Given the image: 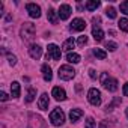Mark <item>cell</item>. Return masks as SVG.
Wrapping results in <instances>:
<instances>
[{
    "mask_svg": "<svg viewBox=\"0 0 128 128\" xmlns=\"http://www.w3.org/2000/svg\"><path fill=\"white\" fill-rule=\"evenodd\" d=\"M35 33H36V27L33 23H23L21 26V30H20V35H21V39L23 41H30L35 38Z\"/></svg>",
    "mask_w": 128,
    "mask_h": 128,
    "instance_id": "obj_1",
    "label": "cell"
},
{
    "mask_svg": "<svg viewBox=\"0 0 128 128\" xmlns=\"http://www.w3.org/2000/svg\"><path fill=\"white\" fill-rule=\"evenodd\" d=\"M101 84L104 86V89H107L108 92H116L118 90V80L110 77L107 72H104L101 76Z\"/></svg>",
    "mask_w": 128,
    "mask_h": 128,
    "instance_id": "obj_2",
    "label": "cell"
},
{
    "mask_svg": "<svg viewBox=\"0 0 128 128\" xmlns=\"http://www.w3.org/2000/svg\"><path fill=\"white\" fill-rule=\"evenodd\" d=\"M59 78L60 80H65V82H68V80H72L74 77H76V70L71 66V65H62L60 68H59Z\"/></svg>",
    "mask_w": 128,
    "mask_h": 128,
    "instance_id": "obj_3",
    "label": "cell"
},
{
    "mask_svg": "<svg viewBox=\"0 0 128 128\" xmlns=\"http://www.w3.org/2000/svg\"><path fill=\"white\" fill-rule=\"evenodd\" d=\"M50 122L56 126L63 125V122H65V113L62 112V108H54L50 113Z\"/></svg>",
    "mask_w": 128,
    "mask_h": 128,
    "instance_id": "obj_4",
    "label": "cell"
},
{
    "mask_svg": "<svg viewBox=\"0 0 128 128\" xmlns=\"http://www.w3.org/2000/svg\"><path fill=\"white\" fill-rule=\"evenodd\" d=\"M62 48H59L56 44H50L47 47V60L48 59H53V60H60V56H62Z\"/></svg>",
    "mask_w": 128,
    "mask_h": 128,
    "instance_id": "obj_5",
    "label": "cell"
},
{
    "mask_svg": "<svg viewBox=\"0 0 128 128\" xmlns=\"http://www.w3.org/2000/svg\"><path fill=\"white\" fill-rule=\"evenodd\" d=\"M88 100H89V102H90L92 106L98 107V106L101 104V92H100L96 88L89 89V92H88Z\"/></svg>",
    "mask_w": 128,
    "mask_h": 128,
    "instance_id": "obj_6",
    "label": "cell"
},
{
    "mask_svg": "<svg viewBox=\"0 0 128 128\" xmlns=\"http://www.w3.org/2000/svg\"><path fill=\"white\" fill-rule=\"evenodd\" d=\"M71 12H72L71 6L66 5V3H63V5H60V8H59V11H57V15H59L60 20H68V18L71 17Z\"/></svg>",
    "mask_w": 128,
    "mask_h": 128,
    "instance_id": "obj_7",
    "label": "cell"
},
{
    "mask_svg": "<svg viewBox=\"0 0 128 128\" xmlns=\"http://www.w3.org/2000/svg\"><path fill=\"white\" fill-rule=\"evenodd\" d=\"M70 29L72 32H82V30L86 29V21L83 18H74L72 23H71V26H70Z\"/></svg>",
    "mask_w": 128,
    "mask_h": 128,
    "instance_id": "obj_8",
    "label": "cell"
},
{
    "mask_svg": "<svg viewBox=\"0 0 128 128\" xmlns=\"http://www.w3.org/2000/svg\"><path fill=\"white\" fill-rule=\"evenodd\" d=\"M26 9L29 12V15L32 18H39L41 17V8L36 5V3H27L26 5Z\"/></svg>",
    "mask_w": 128,
    "mask_h": 128,
    "instance_id": "obj_9",
    "label": "cell"
},
{
    "mask_svg": "<svg viewBox=\"0 0 128 128\" xmlns=\"http://www.w3.org/2000/svg\"><path fill=\"white\" fill-rule=\"evenodd\" d=\"M51 95L54 96V100H56V101H65V100H66V92H65V89H62L60 86L53 88Z\"/></svg>",
    "mask_w": 128,
    "mask_h": 128,
    "instance_id": "obj_10",
    "label": "cell"
},
{
    "mask_svg": "<svg viewBox=\"0 0 128 128\" xmlns=\"http://www.w3.org/2000/svg\"><path fill=\"white\" fill-rule=\"evenodd\" d=\"M29 54H30L32 59H36V60H38V59L42 56V47L38 45V44L30 45V48H29Z\"/></svg>",
    "mask_w": 128,
    "mask_h": 128,
    "instance_id": "obj_11",
    "label": "cell"
},
{
    "mask_svg": "<svg viewBox=\"0 0 128 128\" xmlns=\"http://www.w3.org/2000/svg\"><path fill=\"white\" fill-rule=\"evenodd\" d=\"M92 36L95 38V41H102L104 39V32H102V29L100 27V24H94V27H92Z\"/></svg>",
    "mask_w": 128,
    "mask_h": 128,
    "instance_id": "obj_12",
    "label": "cell"
},
{
    "mask_svg": "<svg viewBox=\"0 0 128 128\" xmlns=\"http://www.w3.org/2000/svg\"><path fill=\"white\" fill-rule=\"evenodd\" d=\"M41 71H42V77L45 82H51L53 78V72H51V68L48 66V63H44V65L41 66Z\"/></svg>",
    "mask_w": 128,
    "mask_h": 128,
    "instance_id": "obj_13",
    "label": "cell"
},
{
    "mask_svg": "<svg viewBox=\"0 0 128 128\" xmlns=\"http://www.w3.org/2000/svg\"><path fill=\"white\" fill-rule=\"evenodd\" d=\"M48 102H50L48 94H42V95L39 96V100H38V107H39L41 110H47V108H48Z\"/></svg>",
    "mask_w": 128,
    "mask_h": 128,
    "instance_id": "obj_14",
    "label": "cell"
},
{
    "mask_svg": "<svg viewBox=\"0 0 128 128\" xmlns=\"http://www.w3.org/2000/svg\"><path fill=\"white\" fill-rule=\"evenodd\" d=\"M82 116H83V110H82V108H72V110L70 112V119H71L72 124H76Z\"/></svg>",
    "mask_w": 128,
    "mask_h": 128,
    "instance_id": "obj_15",
    "label": "cell"
},
{
    "mask_svg": "<svg viewBox=\"0 0 128 128\" xmlns=\"http://www.w3.org/2000/svg\"><path fill=\"white\" fill-rule=\"evenodd\" d=\"M20 94H21L20 83H18V82H12V84H11V96H12V98H18Z\"/></svg>",
    "mask_w": 128,
    "mask_h": 128,
    "instance_id": "obj_16",
    "label": "cell"
},
{
    "mask_svg": "<svg viewBox=\"0 0 128 128\" xmlns=\"http://www.w3.org/2000/svg\"><path fill=\"white\" fill-rule=\"evenodd\" d=\"M74 45H76V41H74L72 38H68L65 42L62 44V50H63V51H68V53H71V50L74 48Z\"/></svg>",
    "mask_w": 128,
    "mask_h": 128,
    "instance_id": "obj_17",
    "label": "cell"
},
{
    "mask_svg": "<svg viewBox=\"0 0 128 128\" xmlns=\"http://www.w3.org/2000/svg\"><path fill=\"white\" fill-rule=\"evenodd\" d=\"M47 18H48V21H50L51 24H56L57 20H59V15H57V12H56L54 9H48V12H47Z\"/></svg>",
    "mask_w": 128,
    "mask_h": 128,
    "instance_id": "obj_18",
    "label": "cell"
},
{
    "mask_svg": "<svg viewBox=\"0 0 128 128\" xmlns=\"http://www.w3.org/2000/svg\"><path fill=\"white\" fill-rule=\"evenodd\" d=\"M101 2H98V0H89V2L86 3V9L88 11H96L100 8Z\"/></svg>",
    "mask_w": 128,
    "mask_h": 128,
    "instance_id": "obj_19",
    "label": "cell"
},
{
    "mask_svg": "<svg viewBox=\"0 0 128 128\" xmlns=\"http://www.w3.org/2000/svg\"><path fill=\"white\" fill-rule=\"evenodd\" d=\"M66 60L70 63H78L80 62V54H77V53H68L66 54Z\"/></svg>",
    "mask_w": 128,
    "mask_h": 128,
    "instance_id": "obj_20",
    "label": "cell"
},
{
    "mask_svg": "<svg viewBox=\"0 0 128 128\" xmlns=\"http://www.w3.org/2000/svg\"><path fill=\"white\" fill-rule=\"evenodd\" d=\"M94 54H95L96 59H101V60H104V59L107 57V53H106L104 50H101V48H95V50H94Z\"/></svg>",
    "mask_w": 128,
    "mask_h": 128,
    "instance_id": "obj_21",
    "label": "cell"
},
{
    "mask_svg": "<svg viewBox=\"0 0 128 128\" xmlns=\"http://www.w3.org/2000/svg\"><path fill=\"white\" fill-rule=\"evenodd\" d=\"M118 26H119V29L122 32H128V18H120Z\"/></svg>",
    "mask_w": 128,
    "mask_h": 128,
    "instance_id": "obj_22",
    "label": "cell"
},
{
    "mask_svg": "<svg viewBox=\"0 0 128 128\" xmlns=\"http://www.w3.org/2000/svg\"><path fill=\"white\" fill-rule=\"evenodd\" d=\"M35 95H36V90H35L33 88H30V89L27 90V95H26V102H32V101L35 100Z\"/></svg>",
    "mask_w": 128,
    "mask_h": 128,
    "instance_id": "obj_23",
    "label": "cell"
},
{
    "mask_svg": "<svg viewBox=\"0 0 128 128\" xmlns=\"http://www.w3.org/2000/svg\"><path fill=\"white\" fill-rule=\"evenodd\" d=\"M106 14H107V17H108V18H112V20H114V18H116V15H118V14H116V9H114V8H112V6L106 9Z\"/></svg>",
    "mask_w": 128,
    "mask_h": 128,
    "instance_id": "obj_24",
    "label": "cell"
},
{
    "mask_svg": "<svg viewBox=\"0 0 128 128\" xmlns=\"http://www.w3.org/2000/svg\"><path fill=\"white\" fill-rule=\"evenodd\" d=\"M106 48H107L108 51H116V50H118V44L113 42V41H108V42L106 44Z\"/></svg>",
    "mask_w": 128,
    "mask_h": 128,
    "instance_id": "obj_25",
    "label": "cell"
},
{
    "mask_svg": "<svg viewBox=\"0 0 128 128\" xmlns=\"http://www.w3.org/2000/svg\"><path fill=\"white\" fill-rule=\"evenodd\" d=\"M77 44H78L80 47H84V45L88 44V36H86V35H83V36H78V39H77Z\"/></svg>",
    "mask_w": 128,
    "mask_h": 128,
    "instance_id": "obj_26",
    "label": "cell"
},
{
    "mask_svg": "<svg viewBox=\"0 0 128 128\" xmlns=\"http://www.w3.org/2000/svg\"><path fill=\"white\" fill-rule=\"evenodd\" d=\"M8 63H9L11 66H15L17 65V57L14 54H8Z\"/></svg>",
    "mask_w": 128,
    "mask_h": 128,
    "instance_id": "obj_27",
    "label": "cell"
},
{
    "mask_svg": "<svg viewBox=\"0 0 128 128\" xmlns=\"http://www.w3.org/2000/svg\"><path fill=\"white\" fill-rule=\"evenodd\" d=\"M120 12L125 14V15H128V0H126V2H122V3H120Z\"/></svg>",
    "mask_w": 128,
    "mask_h": 128,
    "instance_id": "obj_28",
    "label": "cell"
},
{
    "mask_svg": "<svg viewBox=\"0 0 128 128\" xmlns=\"http://www.w3.org/2000/svg\"><path fill=\"white\" fill-rule=\"evenodd\" d=\"M84 128H95V120L92 118H88L86 119V126Z\"/></svg>",
    "mask_w": 128,
    "mask_h": 128,
    "instance_id": "obj_29",
    "label": "cell"
},
{
    "mask_svg": "<svg viewBox=\"0 0 128 128\" xmlns=\"http://www.w3.org/2000/svg\"><path fill=\"white\" fill-rule=\"evenodd\" d=\"M8 98H9V95H8L6 92H3V90L0 92V100H2V101H6Z\"/></svg>",
    "mask_w": 128,
    "mask_h": 128,
    "instance_id": "obj_30",
    "label": "cell"
},
{
    "mask_svg": "<svg viewBox=\"0 0 128 128\" xmlns=\"http://www.w3.org/2000/svg\"><path fill=\"white\" fill-rule=\"evenodd\" d=\"M89 77H90L92 80H95V78H96V71H95V70H89Z\"/></svg>",
    "mask_w": 128,
    "mask_h": 128,
    "instance_id": "obj_31",
    "label": "cell"
},
{
    "mask_svg": "<svg viewBox=\"0 0 128 128\" xmlns=\"http://www.w3.org/2000/svg\"><path fill=\"white\" fill-rule=\"evenodd\" d=\"M122 92H124V95H125V96H128V82L124 84V89H122Z\"/></svg>",
    "mask_w": 128,
    "mask_h": 128,
    "instance_id": "obj_32",
    "label": "cell"
},
{
    "mask_svg": "<svg viewBox=\"0 0 128 128\" xmlns=\"http://www.w3.org/2000/svg\"><path fill=\"white\" fill-rule=\"evenodd\" d=\"M125 114H126V118H128V107L125 108Z\"/></svg>",
    "mask_w": 128,
    "mask_h": 128,
    "instance_id": "obj_33",
    "label": "cell"
},
{
    "mask_svg": "<svg viewBox=\"0 0 128 128\" xmlns=\"http://www.w3.org/2000/svg\"><path fill=\"white\" fill-rule=\"evenodd\" d=\"M100 128H106V126H104V125H100Z\"/></svg>",
    "mask_w": 128,
    "mask_h": 128,
    "instance_id": "obj_34",
    "label": "cell"
}]
</instances>
